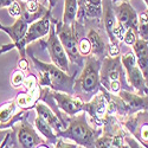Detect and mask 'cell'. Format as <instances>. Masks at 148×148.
I'll return each mask as SVG.
<instances>
[{"label": "cell", "instance_id": "f35d334b", "mask_svg": "<svg viewBox=\"0 0 148 148\" xmlns=\"http://www.w3.org/2000/svg\"><path fill=\"white\" fill-rule=\"evenodd\" d=\"M47 3H49V6H50V10H52L57 5L58 0H47Z\"/></svg>", "mask_w": 148, "mask_h": 148}, {"label": "cell", "instance_id": "7c38bea8", "mask_svg": "<svg viewBox=\"0 0 148 148\" xmlns=\"http://www.w3.org/2000/svg\"><path fill=\"white\" fill-rule=\"evenodd\" d=\"M115 17L117 23L122 27L127 29H136L138 30V13L134 10V7L128 1H121L114 8Z\"/></svg>", "mask_w": 148, "mask_h": 148}, {"label": "cell", "instance_id": "5b68a950", "mask_svg": "<svg viewBox=\"0 0 148 148\" xmlns=\"http://www.w3.org/2000/svg\"><path fill=\"white\" fill-rule=\"evenodd\" d=\"M55 26L56 33L62 45H63L68 57L72 62L78 60L82 56L78 51V39L75 33V23L71 24V25H65L62 21H57Z\"/></svg>", "mask_w": 148, "mask_h": 148}, {"label": "cell", "instance_id": "bcb514c9", "mask_svg": "<svg viewBox=\"0 0 148 148\" xmlns=\"http://www.w3.org/2000/svg\"><path fill=\"white\" fill-rule=\"evenodd\" d=\"M78 148H83V147H82V146H81V147H78Z\"/></svg>", "mask_w": 148, "mask_h": 148}, {"label": "cell", "instance_id": "cb8c5ba5", "mask_svg": "<svg viewBox=\"0 0 148 148\" xmlns=\"http://www.w3.org/2000/svg\"><path fill=\"white\" fill-rule=\"evenodd\" d=\"M102 0H87L83 13L87 17H100L102 14Z\"/></svg>", "mask_w": 148, "mask_h": 148}, {"label": "cell", "instance_id": "ac0fdd59", "mask_svg": "<svg viewBox=\"0 0 148 148\" xmlns=\"http://www.w3.org/2000/svg\"><path fill=\"white\" fill-rule=\"evenodd\" d=\"M119 95H120V98L122 100L123 104H126V107H128L133 112L136 109H141V108L148 109V98L147 97L130 94L126 90H120Z\"/></svg>", "mask_w": 148, "mask_h": 148}, {"label": "cell", "instance_id": "e0dca14e", "mask_svg": "<svg viewBox=\"0 0 148 148\" xmlns=\"http://www.w3.org/2000/svg\"><path fill=\"white\" fill-rule=\"evenodd\" d=\"M133 49L136 57V63L142 71L145 78L148 81V42L139 38L133 44Z\"/></svg>", "mask_w": 148, "mask_h": 148}, {"label": "cell", "instance_id": "d590c367", "mask_svg": "<svg viewBox=\"0 0 148 148\" xmlns=\"http://www.w3.org/2000/svg\"><path fill=\"white\" fill-rule=\"evenodd\" d=\"M16 0H0V7H8L12 3H14Z\"/></svg>", "mask_w": 148, "mask_h": 148}, {"label": "cell", "instance_id": "8992f818", "mask_svg": "<svg viewBox=\"0 0 148 148\" xmlns=\"http://www.w3.org/2000/svg\"><path fill=\"white\" fill-rule=\"evenodd\" d=\"M121 63L127 72V78L129 84L134 89H136L140 94L147 91V79L145 78L142 71L140 70L138 63H136V57L133 52H128L121 57Z\"/></svg>", "mask_w": 148, "mask_h": 148}, {"label": "cell", "instance_id": "f6af8a7d", "mask_svg": "<svg viewBox=\"0 0 148 148\" xmlns=\"http://www.w3.org/2000/svg\"><path fill=\"white\" fill-rule=\"evenodd\" d=\"M23 1H31V0H23ZM39 1H40V0H39Z\"/></svg>", "mask_w": 148, "mask_h": 148}, {"label": "cell", "instance_id": "8fae6325", "mask_svg": "<svg viewBox=\"0 0 148 148\" xmlns=\"http://www.w3.org/2000/svg\"><path fill=\"white\" fill-rule=\"evenodd\" d=\"M17 108L18 104L16 102V98L0 106V130L12 128L26 115L25 112L17 113Z\"/></svg>", "mask_w": 148, "mask_h": 148}, {"label": "cell", "instance_id": "6da1fadb", "mask_svg": "<svg viewBox=\"0 0 148 148\" xmlns=\"http://www.w3.org/2000/svg\"><path fill=\"white\" fill-rule=\"evenodd\" d=\"M32 62L34 63L36 69L39 71V85L49 87L53 89L55 91L66 92L72 95L73 94V83H75V77L69 76L65 71L56 66L53 63L47 64L45 62L37 59L33 55L31 56Z\"/></svg>", "mask_w": 148, "mask_h": 148}, {"label": "cell", "instance_id": "83f0119b", "mask_svg": "<svg viewBox=\"0 0 148 148\" xmlns=\"http://www.w3.org/2000/svg\"><path fill=\"white\" fill-rule=\"evenodd\" d=\"M14 147V130H8L5 139L0 142V148H13Z\"/></svg>", "mask_w": 148, "mask_h": 148}, {"label": "cell", "instance_id": "7dc6e473", "mask_svg": "<svg viewBox=\"0 0 148 148\" xmlns=\"http://www.w3.org/2000/svg\"><path fill=\"white\" fill-rule=\"evenodd\" d=\"M13 148H16V147H13Z\"/></svg>", "mask_w": 148, "mask_h": 148}, {"label": "cell", "instance_id": "9c48e42d", "mask_svg": "<svg viewBox=\"0 0 148 148\" xmlns=\"http://www.w3.org/2000/svg\"><path fill=\"white\" fill-rule=\"evenodd\" d=\"M123 73L121 57H108L101 64L100 69V82L108 89L112 82H121Z\"/></svg>", "mask_w": 148, "mask_h": 148}, {"label": "cell", "instance_id": "836d02e7", "mask_svg": "<svg viewBox=\"0 0 148 148\" xmlns=\"http://www.w3.org/2000/svg\"><path fill=\"white\" fill-rule=\"evenodd\" d=\"M27 66H29V62L26 60V58H20V60H19V70L25 71V70H27Z\"/></svg>", "mask_w": 148, "mask_h": 148}, {"label": "cell", "instance_id": "603a6c76", "mask_svg": "<svg viewBox=\"0 0 148 148\" xmlns=\"http://www.w3.org/2000/svg\"><path fill=\"white\" fill-rule=\"evenodd\" d=\"M87 38L89 39V42L91 44V51L94 52V55L101 56L104 53V50H106L104 42L101 38V36L98 34V32H96L95 30H90Z\"/></svg>", "mask_w": 148, "mask_h": 148}, {"label": "cell", "instance_id": "3957f363", "mask_svg": "<svg viewBox=\"0 0 148 148\" xmlns=\"http://www.w3.org/2000/svg\"><path fill=\"white\" fill-rule=\"evenodd\" d=\"M100 69L101 62L95 57H88L85 66L78 79L73 83V92L91 95L100 88Z\"/></svg>", "mask_w": 148, "mask_h": 148}, {"label": "cell", "instance_id": "7a4b0ae2", "mask_svg": "<svg viewBox=\"0 0 148 148\" xmlns=\"http://www.w3.org/2000/svg\"><path fill=\"white\" fill-rule=\"evenodd\" d=\"M59 136L72 140L77 145L87 148L95 147V141L97 138V133L90 127L87 121L85 114H79L70 120L69 127L58 133Z\"/></svg>", "mask_w": 148, "mask_h": 148}, {"label": "cell", "instance_id": "4fadbf2b", "mask_svg": "<svg viewBox=\"0 0 148 148\" xmlns=\"http://www.w3.org/2000/svg\"><path fill=\"white\" fill-rule=\"evenodd\" d=\"M50 26H51V11L49 10L47 13L44 14L40 19L31 23L29 25V29L25 34L26 45L37 40L38 38H42V37L46 36L49 31H50Z\"/></svg>", "mask_w": 148, "mask_h": 148}, {"label": "cell", "instance_id": "30bf717a", "mask_svg": "<svg viewBox=\"0 0 148 148\" xmlns=\"http://www.w3.org/2000/svg\"><path fill=\"white\" fill-rule=\"evenodd\" d=\"M50 96L55 100L58 108L62 109L68 115H76L83 112L84 102L79 97L72 96L66 92H60V91H53L50 94Z\"/></svg>", "mask_w": 148, "mask_h": 148}, {"label": "cell", "instance_id": "5bb4252c", "mask_svg": "<svg viewBox=\"0 0 148 148\" xmlns=\"http://www.w3.org/2000/svg\"><path fill=\"white\" fill-rule=\"evenodd\" d=\"M19 4L21 8V14L19 18H21L24 21H26L29 25L31 23L40 19L49 11L39 0H31V1L19 0Z\"/></svg>", "mask_w": 148, "mask_h": 148}, {"label": "cell", "instance_id": "74e56055", "mask_svg": "<svg viewBox=\"0 0 148 148\" xmlns=\"http://www.w3.org/2000/svg\"><path fill=\"white\" fill-rule=\"evenodd\" d=\"M7 129H3V130H0V142H1L4 139H5V136H6V134H7Z\"/></svg>", "mask_w": 148, "mask_h": 148}, {"label": "cell", "instance_id": "1f68e13d", "mask_svg": "<svg viewBox=\"0 0 148 148\" xmlns=\"http://www.w3.org/2000/svg\"><path fill=\"white\" fill-rule=\"evenodd\" d=\"M108 53L110 57H119L120 56V47L117 46V44L110 43L108 46Z\"/></svg>", "mask_w": 148, "mask_h": 148}, {"label": "cell", "instance_id": "8d00e7d4", "mask_svg": "<svg viewBox=\"0 0 148 148\" xmlns=\"http://www.w3.org/2000/svg\"><path fill=\"white\" fill-rule=\"evenodd\" d=\"M77 4H78V8L81 7L83 11H84V7H85V4H87V0H77Z\"/></svg>", "mask_w": 148, "mask_h": 148}, {"label": "cell", "instance_id": "f546056e", "mask_svg": "<svg viewBox=\"0 0 148 148\" xmlns=\"http://www.w3.org/2000/svg\"><path fill=\"white\" fill-rule=\"evenodd\" d=\"M23 87L25 88L26 91L32 90V89H34L36 87H38V79H37L33 75H29L27 77H25V79H24Z\"/></svg>", "mask_w": 148, "mask_h": 148}, {"label": "cell", "instance_id": "4316f807", "mask_svg": "<svg viewBox=\"0 0 148 148\" xmlns=\"http://www.w3.org/2000/svg\"><path fill=\"white\" fill-rule=\"evenodd\" d=\"M24 79H25V75L21 70H17L13 72V75L11 77V84L13 88H20L23 83H24Z\"/></svg>", "mask_w": 148, "mask_h": 148}, {"label": "cell", "instance_id": "7bdbcfd3", "mask_svg": "<svg viewBox=\"0 0 148 148\" xmlns=\"http://www.w3.org/2000/svg\"><path fill=\"white\" fill-rule=\"evenodd\" d=\"M36 148H49V147H47V146H45V145H43V143H42V145H39V146H38V147H36Z\"/></svg>", "mask_w": 148, "mask_h": 148}, {"label": "cell", "instance_id": "44dd1931", "mask_svg": "<svg viewBox=\"0 0 148 148\" xmlns=\"http://www.w3.org/2000/svg\"><path fill=\"white\" fill-rule=\"evenodd\" d=\"M34 127L37 128V130H38L49 142L56 143V141L58 140L57 139V134L55 133V129L50 125H49L45 120H43L38 115H37V117L34 120Z\"/></svg>", "mask_w": 148, "mask_h": 148}, {"label": "cell", "instance_id": "d4e9b609", "mask_svg": "<svg viewBox=\"0 0 148 148\" xmlns=\"http://www.w3.org/2000/svg\"><path fill=\"white\" fill-rule=\"evenodd\" d=\"M138 33L141 37V39L148 42V10L141 12L138 16Z\"/></svg>", "mask_w": 148, "mask_h": 148}, {"label": "cell", "instance_id": "f1b7e54d", "mask_svg": "<svg viewBox=\"0 0 148 148\" xmlns=\"http://www.w3.org/2000/svg\"><path fill=\"white\" fill-rule=\"evenodd\" d=\"M78 51L81 56H88L91 52V44L88 38H83L78 42Z\"/></svg>", "mask_w": 148, "mask_h": 148}, {"label": "cell", "instance_id": "b9f144b4", "mask_svg": "<svg viewBox=\"0 0 148 148\" xmlns=\"http://www.w3.org/2000/svg\"><path fill=\"white\" fill-rule=\"evenodd\" d=\"M121 1H128V0H112L113 4H117V3H121Z\"/></svg>", "mask_w": 148, "mask_h": 148}, {"label": "cell", "instance_id": "9a60e30c", "mask_svg": "<svg viewBox=\"0 0 148 148\" xmlns=\"http://www.w3.org/2000/svg\"><path fill=\"white\" fill-rule=\"evenodd\" d=\"M108 98L107 96H104V90L102 89V92L96 94L92 100L88 103H84L83 107V112H87L88 114H90L95 120L100 121L101 119L104 117V115L107 114L108 110Z\"/></svg>", "mask_w": 148, "mask_h": 148}, {"label": "cell", "instance_id": "e575fe53", "mask_svg": "<svg viewBox=\"0 0 148 148\" xmlns=\"http://www.w3.org/2000/svg\"><path fill=\"white\" fill-rule=\"evenodd\" d=\"M141 136L145 141H148V125H145L141 128Z\"/></svg>", "mask_w": 148, "mask_h": 148}, {"label": "cell", "instance_id": "ee69618b", "mask_svg": "<svg viewBox=\"0 0 148 148\" xmlns=\"http://www.w3.org/2000/svg\"><path fill=\"white\" fill-rule=\"evenodd\" d=\"M143 1L146 3V5H147V7H148V0H143Z\"/></svg>", "mask_w": 148, "mask_h": 148}, {"label": "cell", "instance_id": "277c9868", "mask_svg": "<svg viewBox=\"0 0 148 148\" xmlns=\"http://www.w3.org/2000/svg\"><path fill=\"white\" fill-rule=\"evenodd\" d=\"M29 29V24L24 21L21 18H18L12 26H7L5 33L10 36L12 39V44L3 45L0 47V55H3L12 49L17 47L21 58H26V43H25V34Z\"/></svg>", "mask_w": 148, "mask_h": 148}, {"label": "cell", "instance_id": "ab89813d", "mask_svg": "<svg viewBox=\"0 0 148 148\" xmlns=\"http://www.w3.org/2000/svg\"><path fill=\"white\" fill-rule=\"evenodd\" d=\"M128 141H129V145H130L133 148H139V146L136 145V142H135L134 140H128Z\"/></svg>", "mask_w": 148, "mask_h": 148}, {"label": "cell", "instance_id": "52a82bcc", "mask_svg": "<svg viewBox=\"0 0 148 148\" xmlns=\"http://www.w3.org/2000/svg\"><path fill=\"white\" fill-rule=\"evenodd\" d=\"M46 47H47L49 55L51 57L52 63L63 71L68 72L69 71V57L64 50L63 45H62L57 33H56L55 24H51V26H50L49 38L46 42Z\"/></svg>", "mask_w": 148, "mask_h": 148}, {"label": "cell", "instance_id": "ba28073f", "mask_svg": "<svg viewBox=\"0 0 148 148\" xmlns=\"http://www.w3.org/2000/svg\"><path fill=\"white\" fill-rule=\"evenodd\" d=\"M26 115L19 122H17L18 125L16 127L13 126L12 128L14 133H17V140L20 145V148H36L43 143V139L29 123V121L26 120Z\"/></svg>", "mask_w": 148, "mask_h": 148}, {"label": "cell", "instance_id": "484cf974", "mask_svg": "<svg viewBox=\"0 0 148 148\" xmlns=\"http://www.w3.org/2000/svg\"><path fill=\"white\" fill-rule=\"evenodd\" d=\"M138 37H139V33H138L136 29H127L125 32V36H123V40L128 45H133L139 39Z\"/></svg>", "mask_w": 148, "mask_h": 148}, {"label": "cell", "instance_id": "d6a6232c", "mask_svg": "<svg viewBox=\"0 0 148 148\" xmlns=\"http://www.w3.org/2000/svg\"><path fill=\"white\" fill-rule=\"evenodd\" d=\"M55 148H78V146L77 143H68V142H64L62 139H58L56 141Z\"/></svg>", "mask_w": 148, "mask_h": 148}, {"label": "cell", "instance_id": "2e32d148", "mask_svg": "<svg viewBox=\"0 0 148 148\" xmlns=\"http://www.w3.org/2000/svg\"><path fill=\"white\" fill-rule=\"evenodd\" d=\"M34 108H36L37 115L40 116L43 120H45L49 123V125H50L55 129V132L57 133V135H58L59 132L63 130L65 123H64L63 120H62V117L59 116V114H55L46 104L40 103V102H37L36 106H34Z\"/></svg>", "mask_w": 148, "mask_h": 148}, {"label": "cell", "instance_id": "4dcf8cb0", "mask_svg": "<svg viewBox=\"0 0 148 148\" xmlns=\"http://www.w3.org/2000/svg\"><path fill=\"white\" fill-rule=\"evenodd\" d=\"M8 13L11 17H13V18H19L20 14H21V8H20V4L18 0H16L14 3H12L8 7Z\"/></svg>", "mask_w": 148, "mask_h": 148}, {"label": "cell", "instance_id": "ffe728a7", "mask_svg": "<svg viewBox=\"0 0 148 148\" xmlns=\"http://www.w3.org/2000/svg\"><path fill=\"white\" fill-rule=\"evenodd\" d=\"M95 148H127V146L119 135H103L96 139Z\"/></svg>", "mask_w": 148, "mask_h": 148}, {"label": "cell", "instance_id": "60d3db41", "mask_svg": "<svg viewBox=\"0 0 148 148\" xmlns=\"http://www.w3.org/2000/svg\"><path fill=\"white\" fill-rule=\"evenodd\" d=\"M6 27H7V26L3 25V24H1V23H0V31H3V32H5V31H6Z\"/></svg>", "mask_w": 148, "mask_h": 148}, {"label": "cell", "instance_id": "7402d4cb", "mask_svg": "<svg viewBox=\"0 0 148 148\" xmlns=\"http://www.w3.org/2000/svg\"><path fill=\"white\" fill-rule=\"evenodd\" d=\"M78 14V4L77 0H64V12L62 23L65 25H71L75 23Z\"/></svg>", "mask_w": 148, "mask_h": 148}, {"label": "cell", "instance_id": "d6986e66", "mask_svg": "<svg viewBox=\"0 0 148 148\" xmlns=\"http://www.w3.org/2000/svg\"><path fill=\"white\" fill-rule=\"evenodd\" d=\"M39 98V89L36 87L32 90H29L26 92H21L16 97V102L18 107L24 108V109H31L36 106Z\"/></svg>", "mask_w": 148, "mask_h": 148}]
</instances>
